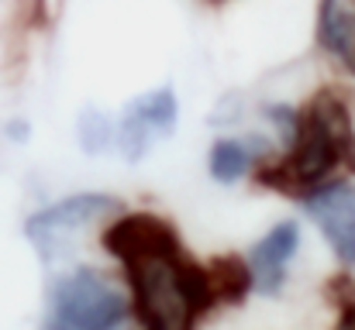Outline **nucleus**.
I'll return each instance as SVG.
<instances>
[{
	"mask_svg": "<svg viewBox=\"0 0 355 330\" xmlns=\"http://www.w3.org/2000/svg\"><path fill=\"white\" fill-rule=\"evenodd\" d=\"M272 155L269 134H221L207 148V172L221 186H235Z\"/></svg>",
	"mask_w": 355,
	"mask_h": 330,
	"instance_id": "obj_8",
	"label": "nucleus"
},
{
	"mask_svg": "<svg viewBox=\"0 0 355 330\" xmlns=\"http://www.w3.org/2000/svg\"><path fill=\"white\" fill-rule=\"evenodd\" d=\"M338 330H355V300L342 303V320H338Z\"/></svg>",
	"mask_w": 355,
	"mask_h": 330,
	"instance_id": "obj_12",
	"label": "nucleus"
},
{
	"mask_svg": "<svg viewBox=\"0 0 355 330\" xmlns=\"http://www.w3.org/2000/svg\"><path fill=\"white\" fill-rule=\"evenodd\" d=\"M131 300L114 275L73 265L49 282L42 330H128Z\"/></svg>",
	"mask_w": 355,
	"mask_h": 330,
	"instance_id": "obj_3",
	"label": "nucleus"
},
{
	"mask_svg": "<svg viewBox=\"0 0 355 330\" xmlns=\"http://www.w3.org/2000/svg\"><path fill=\"white\" fill-rule=\"evenodd\" d=\"M300 251V223L297 220H279L272 223L252 248H248V275H252V293L259 296H279L290 265L297 262Z\"/></svg>",
	"mask_w": 355,
	"mask_h": 330,
	"instance_id": "obj_7",
	"label": "nucleus"
},
{
	"mask_svg": "<svg viewBox=\"0 0 355 330\" xmlns=\"http://www.w3.org/2000/svg\"><path fill=\"white\" fill-rule=\"evenodd\" d=\"M101 241L121 262L138 330H197L211 310H218L207 265L190 255L166 217L121 210L104 223Z\"/></svg>",
	"mask_w": 355,
	"mask_h": 330,
	"instance_id": "obj_1",
	"label": "nucleus"
},
{
	"mask_svg": "<svg viewBox=\"0 0 355 330\" xmlns=\"http://www.w3.org/2000/svg\"><path fill=\"white\" fill-rule=\"evenodd\" d=\"M207 275H211V289L218 306L221 303H241L252 293V275H248V262L241 255H218L207 262Z\"/></svg>",
	"mask_w": 355,
	"mask_h": 330,
	"instance_id": "obj_10",
	"label": "nucleus"
},
{
	"mask_svg": "<svg viewBox=\"0 0 355 330\" xmlns=\"http://www.w3.org/2000/svg\"><path fill=\"white\" fill-rule=\"evenodd\" d=\"M114 124H118L114 155H121V162H128V165H138L176 134L180 97L173 86H148L121 107Z\"/></svg>",
	"mask_w": 355,
	"mask_h": 330,
	"instance_id": "obj_5",
	"label": "nucleus"
},
{
	"mask_svg": "<svg viewBox=\"0 0 355 330\" xmlns=\"http://www.w3.org/2000/svg\"><path fill=\"white\" fill-rule=\"evenodd\" d=\"M76 141L87 155H111L118 141L114 117L101 107H83L76 113Z\"/></svg>",
	"mask_w": 355,
	"mask_h": 330,
	"instance_id": "obj_11",
	"label": "nucleus"
},
{
	"mask_svg": "<svg viewBox=\"0 0 355 330\" xmlns=\"http://www.w3.org/2000/svg\"><path fill=\"white\" fill-rule=\"evenodd\" d=\"M297 203L318 223V230L331 244L335 258L345 268H355V183L342 179V176L328 179V183L307 190L304 196H297Z\"/></svg>",
	"mask_w": 355,
	"mask_h": 330,
	"instance_id": "obj_6",
	"label": "nucleus"
},
{
	"mask_svg": "<svg viewBox=\"0 0 355 330\" xmlns=\"http://www.w3.org/2000/svg\"><path fill=\"white\" fill-rule=\"evenodd\" d=\"M314 38L338 69L355 76V0H318Z\"/></svg>",
	"mask_w": 355,
	"mask_h": 330,
	"instance_id": "obj_9",
	"label": "nucleus"
},
{
	"mask_svg": "<svg viewBox=\"0 0 355 330\" xmlns=\"http://www.w3.org/2000/svg\"><path fill=\"white\" fill-rule=\"evenodd\" d=\"M121 210V200L111 193H69L24 220V237L45 265H62L69 262L83 230H90L94 223H111Z\"/></svg>",
	"mask_w": 355,
	"mask_h": 330,
	"instance_id": "obj_4",
	"label": "nucleus"
},
{
	"mask_svg": "<svg viewBox=\"0 0 355 330\" xmlns=\"http://www.w3.org/2000/svg\"><path fill=\"white\" fill-rule=\"evenodd\" d=\"M272 155L255 169V183L283 196H304L307 190L338 179L355 169V117L352 100L338 86L318 90L304 107H266Z\"/></svg>",
	"mask_w": 355,
	"mask_h": 330,
	"instance_id": "obj_2",
	"label": "nucleus"
}]
</instances>
